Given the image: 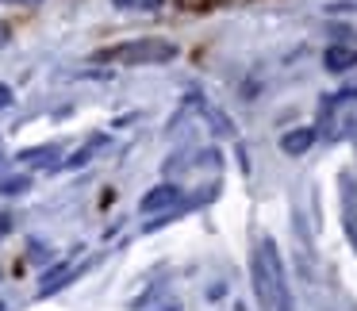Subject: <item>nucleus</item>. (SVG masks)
<instances>
[{
    "label": "nucleus",
    "instance_id": "nucleus-1",
    "mask_svg": "<svg viewBox=\"0 0 357 311\" xmlns=\"http://www.w3.org/2000/svg\"><path fill=\"white\" fill-rule=\"evenodd\" d=\"M254 280H257V296L265 308L273 311H292V296H288V280H284V265H280L277 242L265 238L254 254Z\"/></svg>",
    "mask_w": 357,
    "mask_h": 311
},
{
    "label": "nucleus",
    "instance_id": "nucleus-2",
    "mask_svg": "<svg viewBox=\"0 0 357 311\" xmlns=\"http://www.w3.org/2000/svg\"><path fill=\"white\" fill-rule=\"evenodd\" d=\"M177 54V47L165 39H135V43H123V47H112L104 50V62H119V66H162Z\"/></svg>",
    "mask_w": 357,
    "mask_h": 311
},
{
    "label": "nucleus",
    "instance_id": "nucleus-3",
    "mask_svg": "<svg viewBox=\"0 0 357 311\" xmlns=\"http://www.w3.org/2000/svg\"><path fill=\"white\" fill-rule=\"evenodd\" d=\"M357 127V93H334L323 100V131L331 142L346 139Z\"/></svg>",
    "mask_w": 357,
    "mask_h": 311
},
{
    "label": "nucleus",
    "instance_id": "nucleus-4",
    "mask_svg": "<svg viewBox=\"0 0 357 311\" xmlns=\"http://www.w3.org/2000/svg\"><path fill=\"white\" fill-rule=\"evenodd\" d=\"M177 200H181L177 185H158V188H150V192L142 196V211H165V208H173Z\"/></svg>",
    "mask_w": 357,
    "mask_h": 311
},
{
    "label": "nucleus",
    "instance_id": "nucleus-5",
    "mask_svg": "<svg viewBox=\"0 0 357 311\" xmlns=\"http://www.w3.org/2000/svg\"><path fill=\"white\" fill-rule=\"evenodd\" d=\"M73 273H77V265H70V261L47 269V273H43V280H39V296H50V292H58V288H66L73 280Z\"/></svg>",
    "mask_w": 357,
    "mask_h": 311
},
{
    "label": "nucleus",
    "instance_id": "nucleus-6",
    "mask_svg": "<svg viewBox=\"0 0 357 311\" xmlns=\"http://www.w3.org/2000/svg\"><path fill=\"white\" fill-rule=\"evenodd\" d=\"M323 66L331 73H346V70L357 66V50L354 47H326L323 50Z\"/></svg>",
    "mask_w": 357,
    "mask_h": 311
},
{
    "label": "nucleus",
    "instance_id": "nucleus-7",
    "mask_svg": "<svg viewBox=\"0 0 357 311\" xmlns=\"http://www.w3.org/2000/svg\"><path fill=\"white\" fill-rule=\"evenodd\" d=\"M311 142H315V131L311 127H296V131H288L284 139H280V150L284 154H303V150H311Z\"/></svg>",
    "mask_w": 357,
    "mask_h": 311
},
{
    "label": "nucleus",
    "instance_id": "nucleus-8",
    "mask_svg": "<svg viewBox=\"0 0 357 311\" xmlns=\"http://www.w3.org/2000/svg\"><path fill=\"white\" fill-rule=\"evenodd\" d=\"M342 219H346V234H349V242L357 246V215H354V192H349V177H342Z\"/></svg>",
    "mask_w": 357,
    "mask_h": 311
},
{
    "label": "nucleus",
    "instance_id": "nucleus-9",
    "mask_svg": "<svg viewBox=\"0 0 357 311\" xmlns=\"http://www.w3.org/2000/svg\"><path fill=\"white\" fill-rule=\"evenodd\" d=\"M58 146H31V150H20V165H54Z\"/></svg>",
    "mask_w": 357,
    "mask_h": 311
},
{
    "label": "nucleus",
    "instance_id": "nucleus-10",
    "mask_svg": "<svg viewBox=\"0 0 357 311\" xmlns=\"http://www.w3.org/2000/svg\"><path fill=\"white\" fill-rule=\"evenodd\" d=\"M116 8H123V12H158L165 4V0H112Z\"/></svg>",
    "mask_w": 357,
    "mask_h": 311
},
{
    "label": "nucleus",
    "instance_id": "nucleus-11",
    "mask_svg": "<svg viewBox=\"0 0 357 311\" xmlns=\"http://www.w3.org/2000/svg\"><path fill=\"white\" fill-rule=\"evenodd\" d=\"M27 188H31L27 177H0V192L4 196H20V192H27Z\"/></svg>",
    "mask_w": 357,
    "mask_h": 311
},
{
    "label": "nucleus",
    "instance_id": "nucleus-12",
    "mask_svg": "<svg viewBox=\"0 0 357 311\" xmlns=\"http://www.w3.org/2000/svg\"><path fill=\"white\" fill-rule=\"evenodd\" d=\"M146 311H181V303L177 300H165V303H150Z\"/></svg>",
    "mask_w": 357,
    "mask_h": 311
},
{
    "label": "nucleus",
    "instance_id": "nucleus-13",
    "mask_svg": "<svg viewBox=\"0 0 357 311\" xmlns=\"http://www.w3.org/2000/svg\"><path fill=\"white\" fill-rule=\"evenodd\" d=\"M8 104H12V89H8V85H0V112L8 108Z\"/></svg>",
    "mask_w": 357,
    "mask_h": 311
},
{
    "label": "nucleus",
    "instance_id": "nucleus-14",
    "mask_svg": "<svg viewBox=\"0 0 357 311\" xmlns=\"http://www.w3.org/2000/svg\"><path fill=\"white\" fill-rule=\"evenodd\" d=\"M4 231H12V219L8 215H0V234H4Z\"/></svg>",
    "mask_w": 357,
    "mask_h": 311
},
{
    "label": "nucleus",
    "instance_id": "nucleus-15",
    "mask_svg": "<svg viewBox=\"0 0 357 311\" xmlns=\"http://www.w3.org/2000/svg\"><path fill=\"white\" fill-rule=\"evenodd\" d=\"M0 311H8V308H4V303H0Z\"/></svg>",
    "mask_w": 357,
    "mask_h": 311
}]
</instances>
